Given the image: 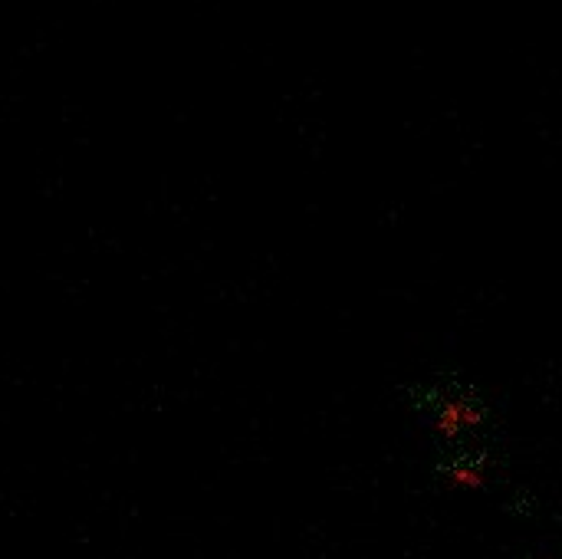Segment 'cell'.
Instances as JSON below:
<instances>
[{
  "instance_id": "1",
  "label": "cell",
  "mask_w": 562,
  "mask_h": 559,
  "mask_svg": "<svg viewBox=\"0 0 562 559\" xmlns=\"http://www.w3.org/2000/svg\"><path fill=\"white\" fill-rule=\"evenodd\" d=\"M450 477L457 480V484H467V487H483V477H477V474L467 470V467H454V470H450Z\"/></svg>"
}]
</instances>
